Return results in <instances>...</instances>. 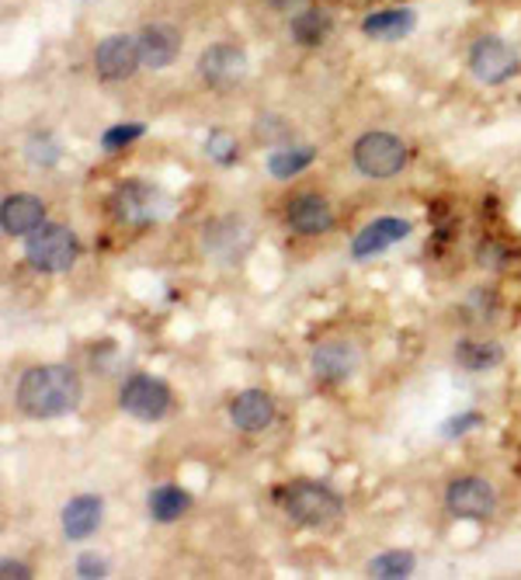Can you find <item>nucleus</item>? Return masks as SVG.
Instances as JSON below:
<instances>
[{
  "mask_svg": "<svg viewBox=\"0 0 521 580\" xmlns=\"http://www.w3.org/2000/svg\"><path fill=\"white\" fill-rule=\"evenodd\" d=\"M84 386L70 365H35L29 368L14 389V404L32 420H57L81 407Z\"/></svg>",
  "mask_w": 521,
  "mask_h": 580,
  "instance_id": "obj_1",
  "label": "nucleus"
},
{
  "mask_svg": "<svg viewBox=\"0 0 521 580\" xmlns=\"http://www.w3.org/2000/svg\"><path fill=\"white\" fill-rule=\"evenodd\" d=\"M278 505L296 525H303V529H330L345 511V500L327 484H317V480H296L289 487H282Z\"/></svg>",
  "mask_w": 521,
  "mask_h": 580,
  "instance_id": "obj_2",
  "label": "nucleus"
},
{
  "mask_svg": "<svg viewBox=\"0 0 521 580\" xmlns=\"http://www.w3.org/2000/svg\"><path fill=\"white\" fill-rule=\"evenodd\" d=\"M76 254H81V241L76 233L63 223H42L35 233L24 236V261L45 275H57L73 268Z\"/></svg>",
  "mask_w": 521,
  "mask_h": 580,
  "instance_id": "obj_3",
  "label": "nucleus"
},
{
  "mask_svg": "<svg viewBox=\"0 0 521 580\" xmlns=\"http://www.w3.org/2000/svg\"><path fill=\"white\" fill-rule=\"evenodd\" d=\"M109 205H112L115 220L125 226H150V223H161L171 213V199L156 189V184H146V181L119 184Z\"/></svg>",
  "mask_w": 521,
  "mask_h": 580,
  "instance_id": "obj_4",
  "label": "nucleus"
},
{
  "mask_svg": "<svg viewBox=\"0 0 521 580\" xmlns=\"http://www.w3.org/2000/svg\"><path fill=\"white\" fill-rule=\"evenodd\" d=\"M351 161L365 177H397L407 167V146L394 133H365L355 150Z\"/></svg>",
  "mask_w": 521,
  "mask_h": 580,
  "instance_id": "obj_5",
  "label": "nucleus"
},
{
  "mask_svg": "<svg viewBox=\"0 0 521 580\" xmlns=\"http://www.w3.org/2000/svg\"><path fill=\"white\" fill-rule=\"evenodd\" d=\"M518 67H521L518 49L501 35H483L473 42V49H469V70H473V77L487 88L508 84L518 73Z\"/></svg>",
  "mask_w": 521,
  "mask_h": 580,
  "instance_id": "obj_6",
  "label": "nucleus"
},
{
  "mask_svg": "<svg viewBox=\"0 0 521 580\" xmlns=\"http://www.w3.org/2000/svg\"><path fill=\"white\" fill-rule=\"evenodd\" d=\"M119 404L129 417L143 420V425H153V420H164L174 397H171V386L156 376H129L119 389Z\"/></svg>",
  "mask_w": 521,
  "mask_h": 580,
  "instance_id": "obj_7",
  "label": "nucleus"
},
{
  "mask_svg": "<svg viewBox=\"0 0 521 580\" xmlns=\"http://www.w3.org/2000/svg\"><path fill=\"white\" fill-rule=\"evenodd\" d=\"M446 508L466 521H487L498 511V490L483 477H459L446 487Z\"/></svg>",
  "mask_w": 521,
  "mask_h": 580,
  "instance_id": "obj_8",
  "label": "nucleus"
},
{
  "mask_svg": "<svg viewBox=\"0 0 521 580\" xmlns=\"http://www.w3.org/2000/svg\"><path fill=\"white\" fill-rule=\"evenodd\" d=\"M195 70L205 88H216V91L233 88V84H241L247 73V52L233 42H216L202 52Z\"/></svg>",
  "mask_w": 521,
  "mask_h": 580,
  "instance_id": "obj_9",
  "label": "nucleus"
},
{
  "mask_svg": "<svg viewBox=\"0 0 521 580\" xmlns=\"http://www.w3.org/2000/svg\"><path fill=\"white\" fill-rule=\"evenodd\" d=\"M140 67H143L140 42L133 35H122V32L119 35H104L98 42V49H94V70H98L101 81H109V84L129 81V77H133Z\"/></svg>",
  "mask_w": 521,
  "mask_h": 580,
  "instance_id": "obj_10",
  "label": "nucleus"
},
{
  "mask_svg": "<svg viewBox=\"0 0 521 580\" xmlns=\"http://www.w3.org/2000/svg\"><path fill=\"white\" fill-rule=\"evenodd\" d=\"M101 515H104V500L98 493H76L67 500V508L60 515L63 521V536L70 542H84L101 529Z\"/></svg>",
  "mask_w": 521,
  "mask_h": 580,
  "instance_id": "obj_11",
  "label": "nucleus"
},
{
  "mask_svg": "<svg viewBox=\"0 0 521 580\" xmlns=\"http://www.w3.org/2000/svg\"><path fill=\"white\" fill-rule=\"evenodd\" d=\"M407 233H410V223H407V220L379 216V220H372L365 230H358V236L351 241V257H358V261L376 257V254L389 251L394 244H400Z\"/></svg>",
  "mask_w": 521,
  "mask_h": 580,
  "instance_id": "obj_12",
  "label": "nucleus"
},
{
  "mask_svg": "<svg viewBox=\"0 0 521 580\" xmlns=\"http://www.w3.org/2000/svg\"><path fill=\"white\" fill-rule=\"evenodd\" d=\"M140 42V60L146 70H164L177 60V52H181V32L171 29V24H146V29L136 35Z\"/></svg>",
  "mask_w": 521,
  "mask_h": 580,
  "instance_id": "obj_13",
  "label": "nucleus"
},
{
  "mask_svg": "<svg viewBox=\"0 0 521 580\" xmlns=\"http://www.w3.org/2000/svg\"><path fill=\"white\" fill-rule=\"evenodd\" d=\"M358 368V352L348 340H324V345L313 348V373L324 383H345L355 376Z\"/></svg>",
  "mask_w": 521,
  "mask_h": 580,
  "instance_id": "obj_14",
  "label": "nucleus"
},
{
  "mask_svg": "<svg viewBox=\"0 0 521 580\" xmlns=\"http://www.w3.org/2000/svg\"><path fill=\"white\" fill-rule=\"evenodd\" d=\"M285 223H289L293 233L299 236H320L334 226V213L330 202L320 195H299L289 202V213H285Z\"/></svg>",
  "mask_w": 521,
  "mask_h": 580,
  "instance_id": "obj_15",
  "label": "nucleus"
},
{
  "mask_svg": "<svg viewBox=\"0 0 521 580\" xmlns=\"http://www.w3.org/2000/svg\"><path fill=\"white\" fill-rule=\"evenodd\" d=\"M229 420L241 431H265L275 420V400L260 389H244L229 404Z\"/></svg>",
  "mask_w": 521,
  "mask_h": 580,
  "instance_id": "obj_16",
  "label": "nucleus"
},
{
  "mask_svg": "<svg viewBox=\"0 0 521 580\" xmlns=\"http://www.w3.org/2000/svg\"><path fill=\"white\" fill-rule=\"evenodd\" d=\"M45 223V205L35 195H11L0 205V226L8 236H29Z\"/></svg>",
  "mask_w": 521,
  "mask_h": 580,
  "instance_id": "obj_17",
  "label": "nucleus"
},
{
  "mask_svg": "<svg viewBox=\"0 0 521 580\" xmlns=\"http://www.w3.org/2000/svg\"><path fill=\"white\" fill-rule=\"evenodd\" d=\"M413 24H417V14L410 8H386V11H372L365 18L361 32L376 42H397L413 32Z\"/></svg>",
  "mask_w": 521,
  "mask_h": 580,
  "instance_id": "obj_18",
  "label": "nucleus"
},
{
  "mask_svg": "<svg viewBox=\"0 0 521 580\" xmlns=\"http://www.w3.org/2000/svg\"><path fill=\"white\" fill-rule=\"evenodd\" d=\"M334 29V18L330 11L324 8H306V11H296L293 21H289V32H293V42L303 45V49H317Z\"/></svg>",
  "mask_w": 521,
  "mask_h": 580,
  "instance_id": "obj_19",
  "label": "nucleus"
},
{
  "mask_svg": "<svg viewBox=\"0 0 521 580\" xmlns=\"http://www.w3.org/2000/svg\"><path fill=\"white\" fill-rule=\"evenodd\" d=\"M146 508H150V518H153V521L171 525V521H177L181 515H185V511L192 508V497H188V490H181V487H174V484H161V487L150 490Z\"/></svg>",
  "mask_w": 521,
  "mask_h": 580,
  "instance_id": "obj_20",
  "label": "nucleus"
},
{
  "mask_svg": "<svg viewBox=\"0 0 521 580\" xmlns=\"http://www.w3.org/2000/svg\"><path fill=\"white\" fill-rule=\"evenodd\" d=\"M504 358V348L498 345V340H459L456 345V362L459 368H466V373H487V368L501 365Z\"/></svg>",
  "mask_w": 521,
  "mask_h": 580,
  "instance_id": "obj_21",
  "label": "nucleus"
},
{
  "mask_svg": "<svg viewBox=\"0 0 521 580\" xmlns=\"http://www.w3.org/2000/svg\"><path fill=\"white\" fill-rule=\"evenodd\" d=\"M313 161H317V150L313 146H282L268 156V174L278 181H289V177L303 174Z\"/></svg>",
  "mask_w": 521,
  "mask_h": 580,
  "instance_id": "obj_22",
  "label": "nucleus"
},
{
  "mask_svg": "<svg viewBox=\"0 0 521 580\" xmlns=\"http://www.w3.org/2000/svg\"><path fill=\"white\" fill-rule=\"evenodd\" d=\"M417 560L413 552L407 549H389V552H379V557L369 563V573L379 577V580H407L413 573Z\"/></svg>",
  "mask_w": 521,
  "mask_h": 580,
  "instance_id": "obj_23",
  "label": "nucleus"
},
{
  "mask_svg": "<svg viewBox=\"0 0 521 580\" xmlns=\"http://www.w3.org/2000/svg\"><path fill=\"white\" fill-rule=\"evenodd\" d=\"M24 156H29L32 167H57L60 164V143L52 140L49 133H32L29 140H24Z\"/></svg>",
  "mask_w": 521,
  "mask_h": 580,
  "instance_id": "obj_24",
  "label": "nucleus"
},
{
  "mask_svg": "<svg viewBox=\"0 0 521 580\" xmlns=\"http://www.w3.org/2000/svg\"><path fill=\"white\" fill-rule=\"evenodd\" d=\"M205 153L213 156L219 167H233V164H237L241 146H237V140H233L229 129H213V133H208V140H205Z\"/></svg>",
  "mask_w": 521,
  "mask_h": 580,
  "instance_id": "obj_25",
  "label": "nucleus"
},
{
  "mask_svg": "<svg viewBox=\"0 0 521 580\" xmlns=\"http://www.w3.org/2000/svg\"><path fill=\"white\" fill-rule=\"evenodd\" d=\"M143 133H146L143 122L112 125V129H104V133H101V150H104V153H115V150H122V146H129V143H136Z\"/></svg>",
  "mask_w": 521,
  "mask_h": 580,
  "instance_id": "obj_26",
  "label": "nucleus"
},
{
  "mask_svg": "<svg viewBox=\"0 0 521 580\" xmlns=\"http://www.w3.org/2000/svg\"><path fill=\"white\" fill-rule=\"evenodd\" d=\"M480 425H483V414L466 410V414H456L452 420H446V425H441V435H446V438H459V435H466L469 428H480Z\"/></svg>",
  "mask_w": 521,
  "mask_h": 580,
  "instance_id": "obj_27",
  "label": "nucleus"
},
{
  "mask_svg": "<svg viewBox=\"0 0 521 580\" xmlns=\"http://www.w3.org/2000/svg\"><path fill=\"white\" fill-rule=\"evenodd\" d=\"M104 573H109V563H104L98 552H81V557H76V577H84V580H101Z\"/></svg>",
  "mask_w": 521,
  "mask_h": 580,
  "instance_id": "obj_28",
  "label": "nucleus"
},
{
  "mask_svg": "<svg viewBox=\"0 0 521 580\" xmlns=\"http://www.w3.org/2000/svg\"><path fill=\"white\" fill-rule=\"evenodd\" d=\"M0 577H4V580H29L32 570L24 563H18V560H0Z\"/></svg>",
  "mask_w": 521,
  "mask_h": 580,
  "instance_id": "obj_29",
  "label": "nucleus"
},
{
  "mask_svg": "<svg viewBox=\"0 0 521 580\" xmlns=\"http://www.w3.org/2000/svg\"><path fill=\"white\" fill-rule=\"evenodd\" d=\"M268 4H272L275 11H293V8L299 4V0H268Z\"/></svg>",
  "mask_w": 521,
  "mask_h": 580,
  "instance_id": "obj_30",
  "label": "nucleus"
}]
</instances>
